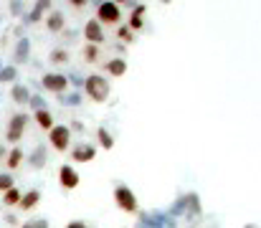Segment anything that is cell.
<instances>
[{
	"label": "cell",
	"instance_id": "cell-1",
	"mask_svg": "<svg viewBox=\"0 0 261 228\" xmlns=\"http://www.w3.org/2000/svg\"><path fill=\"white\" fill-rule=\"evenodd\" d=\"M84 91H87V96L91 102H107V96H109V81L101 74H91L84 81Z\"/></svg>",
	"mask_w": 261,
	"mask_h": 228
},
{
	"label": "cell",
	"instance_id": "cell-2",
	"mask_svg": "<svg viewBox=\"0 0 261 228\" xmlns=\"http://www.w3.org/2000/svg\"><path fill=\"white\" fill-rule=\"evenodd\" d=\"M48 142H51L54 150L66 152L71 147V127H66V124H54V127L48 130Z\"/></svg>",
	"mask_w": 261,
	"mask_h": 228
},
{
	"label": "cell",
	"instance_id": "cell-3",
	"mask_svg": "<svg viewBox=\"0 0 261 228\" xmlns=\"http://www.w3.org/2000/svg\"><path fill=\"white\" fill-rule=\"evenodd\" d=\"M119 20H122V8L117 3H99V8H96L99 26H117Z\"/></svg>",
	"mask_w": 261,
	"mask_h": 228
},
{
	"label": "cell",
	"instance_id": "cell-4",
	"mask_svg": "<svg viewBox=\"0 0 261 228\" xmlns=\"http://www.w3.org/2000/svg\"><path fill=\"white\" fill-rule=\"evenodd\" d=\"M114 203H117V208L122 211V213H137V198H135V193L127 188V185H117L114 188Z\"/></svg>",
	"mask_w": 261,
	"mask_h": 228
},
{
	"label": "cell",
	"instance_id": "cell-5",
	"mask_svg": "<svg viewBox=\"0 0 261 228\" xmlns=\"http://www.w3.org/2000/svg\"><path fill=\"white\" fill-rule=\"evenodd\" d=\"M25 124H28V114H23V112L13 114L10 122H8V130H5V140H8L10 145H18V140H20L23 132H25Z\"/></svg>",
	"mask_w": 261,
	"mask_h": 228
},
{
	"label": "cell",
	"instance_id": "cell-6",
	"mask_svg": "<svg viewBox=\"0 0 261 228\" xmlns=\"http://www.w3.org/2000/svg\"><path fill=\"white\" fill-rule=\"evenodd\" d=\"M41 86L46 89V91H51V94H64L66 89H69V79L64 74H46L41 79Z\"/></svg>",
	"mask_w": 261,
	"mask_h": 228
},
{
	"label": "cell",
	"instance_id": "cell-7",
	"mask_svg": "<svg viewBox=\"0 0 261 228\" xmlns=\"http://www.w3.org/2000/svg\"><path fill=\"white\" fill-rule=\"evenodd\" d=\"M59 183H61L64 190H76L79 183H82V178H79V172L74 170V165H61V170H59Z\"/></svg>",
	"mask_w": 261,
	"mask_h": 228
},
{
	"label": "cell",
	"instance_id": "cell-8",
	"mask_svg": "<svg viewBox=\"0 0 261 228\" xmlns=\"http://www.w3.org/2000/svg\"><path fill=\"white\" fill-rule=\"evenodd\" d=\"M84 38H87L89 46H101V43H104V31H101V26L96 23V18L87 20V26H84Z\"/></svg>",
	"mask_w": 261,
	"mask_h": 228
},
{
	"label": "cell",
	"instance_id": "cell-9",
	"mask_svg": "<svg viewBox=\"0 0 261 228\" xmlns=\"http://www.w3.org/2000/svg\"><path fill=\"white\" fill-rule=\"evenodd\" d=\"M96 157V147L94 145H87V142H82V145H76L74 150H71V160L74 162H91Z\"/></svg>",
	"mask_w": 261,
	"mask_h": 228
},
{
	"label": "cell",
	"instance_id": "cell-10",
	"mask_svg": "<svg viewBox=\"0 0 261 228\" xmlns=\"http://www.w3.org/2000/svg\"><path fill=\"white\" fill-rule=\"evenodd\" d=\"M64 26H66V18H64V13H61V10H54V13H48V15H46V28H48L51 33H61V31H64Z\"/></svg>",
	"mask_w": 261,
	"mask_h": 228
},
{
	"label": "cell",
	"instance_id": "cell-11",
	"mask_svg": "<svg viewBox=\"0 0 261 228\" xmlns=\"http://www.w3.org/2000/svg\"><path fill=\"white\" fill-rule=\"evenodd\" d=\"M38 203H41V190H28V193H23V195H20V203H18V208L28 213V211H33Z\"/></svg>",
	"mask_w": 261,
	"mask_h": 228
},
{
	"label": "cell",
	"instance_id": "cell-12",
	"mask_svg": "<svg viewBox=\"0 0 261 228\" xmlns=\"http://www.w3.org/2000/svg\"><path fill=\"white\" fill-rule=\"evenodd\" d=\"M142 26H145V5H135L132 8V13H129V31L135 33V31H142Z\"/></svg>",
	"mask_w": 261,
	"mask_h": 228
},
{
	"label": "cell",
	"instance_id": "cell-13",
	"mask_svg": "<svg viewBox=\"0 0 261 228\" xmlns=\"http://www.w3.org/2000/svg\"><path fill=\"white\" fill-rule=\"evenodd\" d=\"M104 71L109 76H119V79H122V76L127 74V61H124V59H112V61L104 64Z\"/></svg>",
	"mask_w": 261,
	"mask_h": 228
},
{
	"label": "cell",
	"instance_id": "cell-14",
	"mask_svg": "<svg viewBox=\"0 0 261 228\" xmlns=\"http://www.w3.org/2000/svg\"><path fill=\"white\" fill-rule=\"evenodd\" d=\"M10 99H13L15 104H28V99H31L28 86H23V84H13V89H10Z\"/></svg>",
	"mask_w": 261,
	"mask_h": 228
},
{
	"label": "cell",
	"instance_id": "cell-15",
	"mask_svg": "<svg viewBox=\"0 0 261 228\" xmlns=\"http://www.w3.org/2000/svg\"><path fill=\"white\" fill-rule=\"evenodd\" d=\"M20 162H23V150H20V147H13L10 152H5V165H8V170H18Z\"/></svg>",
	"mask_w": 261,
	"mask_h": 228
},
{
	"label": "cell",
	"instance_id": "cell-16",
	"mask_svg": "<svg viewBox=\"0 0 261 228\" xmlns=\"http://www.w3.org/2000/svg\"><path fill=\"white\" fill-rule=\"evenodd\" d=\"M33 117H36V124H38L41 130H51V127H54V117H51L48 109H38Z\"/></svg>",
	"mask_w": 261,
	"mask_h": 228
},
{
	"label": "cell",
	"instance_id": "cell-17",
	"mask_svg": "<svg viewBox=\"0 0 261 228\" xmlns=\"http://www.w3.org/2000/svg\"><path fill=\"white\" fill-rule=\"evenodd\" d=\"M20 195H23V193H20L18 188H10V190L3 193V203H5L8 208H15V206L20 203Z\"/></svg>",
	"mask_w": 261,
	"mask_h": 228
},
{
	"label": "cell",
	"instance_id": "cell-18",
	"mask_svg": "<svg viewBox=\"0 0 261 228\" xmlns=\"http://www.w3.org/2000/svg\"><path fill=\"white\" fill-rule=\"evenodd\" d=\"M48 8H51V3H48V0H43V3H36V5H33V13L28 15V20H31V23L41 20V13H43V10H48Z\"/></svg>",
	"mask_w": 261,
	"mask_h": 228
},
{
	"label": "cell",
	"instance_id": "cell-19",
	"mask_svg": "<svg viewBox=\"0 0 261 228\" xmlns=\"http://www.w3.org/2000/svg\"><path fill=\"white\" fill-rule=\"evenodd\" d=\"M48 59H51V64H56V66H59V64H66V61H69V51H66V48H54Z\"/></svg>",
	"mask_w": 261,
	"mask_h": 228
},
{
	"label": "cell",
	"instance_id": "cell-20",
	"mask_svg": "<svg viewBox=\"0 0 261 228\" xmlns=\"http://www.w3.org/2000/svg\"><path fill=\"white\" fill-rule=\"evenodd\" d=\"M96 137H99V142H101V147H104V150H112V147H114V140H112V135H109L104 127H99V130H96Z\"/></svg>",
	"mask_w": 261,
	"mask_h": 228
},
{
	"label": "cell",
	"instance_id": "cell-21",
	"mask_svg": "<svg viewBox=\"0 0 261 228\" xmlns=\"http://www.w3.org/2000/svg\"><path fill=\"white\" fill-rule=\"evenodd\" d=\"M46 165V150L43 147H36L31 155V167H43Z\"/></svg>",
	"mask_w": 261,
	"mask_h": 228
},
{
	"label": "cell",
	"instance_id": "cell-22",
	"mask_svg": "<svg viewBox=\"0 0 261 228\" xmlns=\"http://www.w3.org/2000/svg\"><path fill=\"white\" fill-rule=\"evenodd\" d=\"M15 59L23 64V61H28V41L25 38H20V43L15 46Z\"/></svg>",
	"mask_w": 261,
	"mask_h": 228
},
{
	"label": "cell",
	"instance_id": "cell-23",
	"mask_svg": "<svg viewBox=\"0 0 261 228\" xmlns=\"http://www.w3.org/2000/svg\"><path fill=\"white\" fill-rule=\"evenodd\" d=\"M10 188H15V178L10 172H0V193H5Z\"/></svg>",
	"mask_w": 261,
	"mask_h": 228
},
{
	"label": "cell",
	"instance_id": "cell-24",
	"mask_svg": "<svg viewBox=\"0 0 261 228\" xmlns=\"http://www.w3.org/2000/svg\"><path fill=\"white\" fill-rule=\"evenodd\" d=\"M84 61H87V64H96V61H99V46H89L87 43V48H84Z\"/></svg>",
	"mask_w": 261,
	"mask_h": 228
},
{
	"label": "cell",
	"instance_id": "cell-25",
	"mask_svg": "<svg viewBox=\"0 0 261 228\" xmlns=\"http://www.w3.org/2000/svg\"><path fill=\"white\" fill-rule=\"evenodd\" d=\"M15 79V66H5V69H0V81L5 84V81H13Z\"/></svg>",
	"mask_w": 261,
	"mask_h": 228
},
{
	"label": "cell",
	"instance_id": "cell-26",
	"mask_svg": "<svg viewBox=\"0 0 261 228\" xmlns=\"http://www.w3.org/2000/svg\"><path fill=\"white\" fill-rule=\"evenodd\" d=\"M20 228H48V221H43V218H31V221H25Z\"/></svg>",
	"mask_w": 261,
	"mask_h": 228
},
{
	"label": "cell",
	"instance_id": "cell-27",
	"mask_svg": "<svg viewBox=\"0 0 261 228\" xmlns=\"http://www.w3.org/2000/svg\"><path fill=\"white\" fill-rule=\"evenodd\" d=\"M117 36H119V41H124V43H132V38H135V36H132V31H129L127 26H122V28L117 31Z\"/></svg>",
	"mask_w": 261,
	"mask_h": 228
},
{
	"label": "cell",
	"instance_id": "cell-28",
	"mask_svg": "<svg viewBox=\"0 0 261 228\" xmlns=\"http://www.w3.org/2000/svg\"><path fill=\"white\" fill-rule=\"evenodd\" d=\"M28 104H31L36 112H38V109H46V102H43V99H38V96H31V99H28Z\"/></svg>",
	"mask_w": 261,
	"mask_h": 228
},
{
	"label": "cell",
	"instance_id": "cell-29",
	"mask_svg": "<svg viewBox=\"0 0 261 228\" xmlns=\"http://www.w3.org/2000/svg\"><path fill=\"white\" fill-rule=\"evenodd\" d=\"M87 0H71V8H84Z\"/></svg>",
	"mask_w": 261,
	"mask_h": 228
},
{
	"label": "cell",
	"instance_id": "cell-30",
	"mask_svg": "<svg viewBox=\"0 0 261 228\" xmlns=\"http://www.w3.org/2000/svg\"><path fill=\"white\" fill-rule=\"evenodd\" d=\"M66 228H87V226H84L82 221H71V223H69V226H66Z\"/></svg>",
	"mask_w": 261,
	"mask_h": 228
},
{
	"label": "cell",
	"instance_id": "cell-31",
	"mask_svg": "<svg viewBox=\"0 0 261 228\" xmlns=\"http://www.w3.org/2000/svg\"><path fill=\"white\" fill-rule=\"evenodd\" d=\"M3 157H5V147L0 145V160H3Z\"/></svg>",
	"mask_w": 261,
	"mask_h": 228
},
{
	"label": "cell",
	"instance_id": "cell-32",
	"mask_svg": "<svg viewBox=\"0 0 261 228\" xmlns=\"http://www.w3.org/2000/svg\"><path fill=\"white\" fill-rule=\"evenodd\" d=\"M0 69H3V64H0Z\"/></svg>",
	"mask_w": 261,
	"mask_h": 228
}]
</instances>
